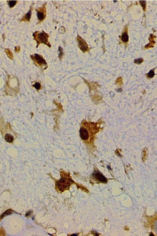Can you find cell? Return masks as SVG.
Masks as SVG:
<instances>
[{
	"mask_svg": "<svg viewBox=\"0 0 157 236\" xmlns=\"http://www.w3.org/2000/svg\"><path fill=\"white\" fill-rule=\"evenodd\" d=\"M96 124L91 123H83V124L80 129V136L82 140L84 141H87L89 140V138H90L91 141H92V139L93 138L94 135L99 131V129L97 126L91 130V129H92Z\"/></svg>",
	"mask_w": 157,
	"mask_h": 236,
	"instance_id": "obj_1",
	"label": "cell"
},
{
	"mask_svg": "<svg viewBox=\"0 0 157 236\" xmlns=\"http://www.w3.org/2000/svg\"><path fill=\"white\" fill-rule=\"evenodd\" d=\"M33 35L34 36V39L36 41L37 43V48L38 47L40 44H44L47 45L49 47H51V45L48 41V38L49 36L43 30L42 31V32L36 31L33 34Z\"/></svg>",
	"mask_w": 157,
	"mask_h": 236,
	"instance_id": "obj_2",
	"label": "cell"
},
{
	"mask_svg": "<svg viewBox=\"0 0 157 236\" xmlns=\"http://www.w3.org/2000/svg\"><path fill=\"white\" fill-rule=\"evenodd\" d=\"M73 181L69 178V176H62L61 178L57 183L56 187L59 191L63 192L67 189Z\"/></svg>",
	"mask_w": 157,
	"mask_h": 236,
	"instance_id": "obj_3",
	"label": "cell"
},
{
	"mask_svg": "<svg viewBox=\"0 0 157 236\" xmlns=\"http://www.w3.org/2000/svg\"><path fill=\"white\" fill-rule=\"evenodd\" d=\"M30 58L32 59L35 64L38 66H40L41 68H42L43 66H45L46 68L47 67V63L45 59L42 55L38 54H35L34 55H30Z\"/></svg>",
	"mask_w": 157,
	"mask_h": 236,
	"instance_id": "obj_4",
	"label": "cell"
},
{
	"mask_svg": "<svg viewBox=\"0 0 157 236\" xmlns=\"http://www.w3.org/2000/svg\"><path fill=\"white\" fill-rule=\"evenodd\" d=\"M46 5L47 3H45L42 7H38L35 9L37 12V16L39 21L37 24L42 22L46 18Z\"/></svg>",
	"mask_w": 157,
	"mask_h": 236,
	"instance_id": "obj_5",
	"label": "cell"
},
{
	"mask_svg": "<svg viewBox=\"0 0 157 236\" xmlns=\"http://www.w3.org/2000/svg\"><path fill=\"white\" fill-rule=\"evenodd\" d=\"M77 40L78 42V47L83 52L85 53V52L89 51V48L88 47V46L87 43H86L85 40L84 39H83L79 35H77Z\"/></svg>",
	"mask_w": 157,
	"mask_h": 236,
	"instance_id": "obj_6",
	"label": "cell"
},
{
	"mask_svg": "<svg viewBox=\"0 0 157 236\" xmlns=\"http://www.w3.org/2000/svg\"><path fill=\"white\" fill-rule=\"evenodd\" d=\"M93 176L95 178V179L103 183H107V180L105 178V177L99 171H96L94 172L93 174Z\"/></svg>",
	"mask_w": 157,
	"mask_h": 236,
	"instance_id": "obj_7",
	"label": "cell"
},
{
	"mask_svg": "<svg viewBox=\"0 0 157 236\" xmlns=\"http://www.w3.org/2000/svg\"><path fill=\"white\" fill-rule=\"evenodd\" d=\"M33 10V6L31 5L29 8V11L23 16V18L20 20V21H25V22H29L30 18L31 16V13H32V11Z\"/></svg>",
	"mask_w": 157,
	"mask_h": 236,
	"instance_id": "obj_8",
	"label": "cell"
},
{
	"mask_svg": "<svg viewBox=\"0 0 157 236\" xmlns=\"http://www.w3.org/2000/svg\"><path fill=\"white\" fill-rule=\"evenodd\" d=\"M127 29L125 30L124 32L123 33V34L121 35V39L122 41L125 43H128V42L129 41V36H128V32H127Z\"/></svg>",
	"mask_w": 157,
	"mask_h": 236,
	"instance_id": "obj_9",
	"label": "cell"
},
{
	"mask_svg": "<svg viewBox=\"0 0 157 236\" xmlns=\"http://www.w3.org/2000/svg\"><path fill=\"white\" fill-rule=\"evenodd\" d=\"M5 139L8 142H12L14 140V137L11 135L7 134L5 136Z\"/></svg>",
	"mask_w": 157,
	"mask_h": 236,
	"instance_id": "obj_10",
	"label": "cell"
},
{
	"mask_svg": "<svg viewBox=\"0 0 157 236\" xmlns=\"http://www.w3.org/2000/svg\"><path fill=\"white\" fill-rule=\"evenodd\" d=\"M5 51L7 55V56L11 59H13V54L12 51L8 48H5Z\"/></svg>",
	"mask_w": 157,
	"mask_h": 236,
	"instance_id": "obj_11",
	"label": "cell"
},
{
	"mask_svg": "<svg viewBox=\"0 0 157 236\" xmlns=\"http://www.w3.org/2000/svg\"><path fill=\"white\" fill-rule=\"evenodd\" d=\"M7 2H8V4L9 7L10 8H12L16 6L17 1H7Z\"/></svg>",
	"mask_w": 157,
	"mask_h": 236,
	"instance_id": "obj_12",
	"label": "cell"
},
{
	"mask_svg": "<svg viewBox=\"0 0 157 236\" xmlns=\"http://www.w3.org/2000/svg\"><path fill=\"white\" fill-rule=\"evenodd\" d=\"M58 58H59V60H60V59L62 58V56H64V53L63 52V51H62V48L61 47H58Z\"/></svg>",
	"mask_w": 157,
	"mask_h": 236,
	"instance_id": "obj_13",
	"label": "cell"
},
{
	"mask_svg": "<svg viewBox=\"0 0 157 236\" xmlns=\"http://www.w3.org/2000/svg\"><path fill=\"white\" fill-rule=\"evenodd\" d=\"M41 86L40 83H38V82L35 83V85H34V87L36 88V89L37 90H40V88H41Z\"/></svg>",
	"mask_w": 157,
	"mask_h": 236,
	"instance_id": "obj_14",
	"label": "cell"
},
{
	"mask_svg": "<svg viewBox=\"0 0 157 236\" xmlns=\"http://www.w3.org/2000/svg\"><path fill=\"white\" fill-rule=\"evenodd\" d=\"M143 62V59L142 58L136 59V60H134V63H135L136 64H138V65L141 64Z\"/></svg>",
	"mask_w": 157,
	"mask_h": 236,
	"instance_id": "obj_15",
	"label": "cell"
},
{
	"mask_svg": "<svg viewBox=\"0 0 157 236\" xmlns=\"http://www.w3.org/2000/svg\"><path fill=\"white\" fill-rule=\"evenodd\" d=\"M155 75V73L154 72V71L153 70H151L147 74V76L150 77V78H151V77H154Z\"/></svg>",
	"mask_w": 157,
	"mask_h": 236,
	"instance_id": "obj_16",
	"label": "cell"
},
{
	"mask_svg": "<svg viewBox=\"0 0 157 236\" xmlns=\"http://www.w3.org/2000/svg\"><path fill=\"white\" fill-rule=\"evenodd\" d=\"M140 4L141 5V6H142L143 9H144V10L145 11V6H146V3H145V1H140Z\"/></svg>",
	"mask_w": 157,
	"mask_h": 236,
	"instance_id": "obj_17",
	"label": "cell"
},
{
	"mask_svg": "<svg viewBox=\"0 0 157 236\" xmlns=\"http://www.w3.org/2000/svg\"><path fill=\"white\" fill-rule=\"evenodd\" d=\"M15 51L16 52H19L20 50V47L19 46H17L15 47Z\"/></svg>",
	"mask_w": 157,
	"mask_h": 236,
	"instance_id": "obj_18",
	"label": "cell"
}]
</instances>
